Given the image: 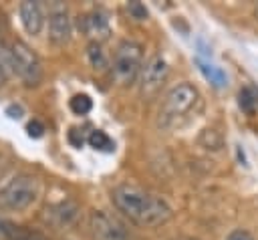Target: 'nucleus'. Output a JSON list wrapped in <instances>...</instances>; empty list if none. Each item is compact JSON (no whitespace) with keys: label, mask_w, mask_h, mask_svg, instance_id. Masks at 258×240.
<instances>
[{"label":"nucleus","mask_w":258,"mask_h":240,"mask_svg":"<svg viewBox=\"0 0 258 240\" xmlns=\"http://www.w3.org/2000/svg\"><path fill=\"white\" fill-rule=\"evenodd\" d=\"M167 79V63L163 56H153L145 63L139 77V91L143 97H153L159 93L161 85Z\"/></svg>","instance_id":"nucleus-6"},{"label":"nucleus","mask_w":258,"mask_h":240,"mask_svg":"<svg viewBox=\"0 0 258 240\" xmlns=\"http://www.w3.org/2000/svg\"><path fill=\"white\" fill-rule=\"evenodd\" d=\"M254 12H256V16H258V4H256V8H254Z\"/></svg>","instance_id":"nucleus-24"},{"label":"nucleus","mask_w":258,"mask_h":240,"mask_svg":"<svg viewBox=\"0 0 258 240\" xmlns=\"http://www.w3.org/2000/svg\"><path fill=\"white\" fill-rule=\"evenodd\" d=\"M0 238L2 240H48L42 232L14 224L10 220H0Z\"/></svg>","instance_id":"nucleus-11"},{"label":"nucleus","mask_w":258,"mask_h":240,"mask_svg":"<svg viewBox=\"0 0 258 240\" xmlns=\"http://www.w3.org/2000/svg\"><path fill=\"white\" fill-rule=\"evenodd\" d=\"M111 200L125 218L139 226H159L171 218V208L163 198L133 184L117 186Z\"/></svg>","instance_id":"nucleus-1"},{"label":"nucleus","mask_w":258,"mask_h":240,"mask_svg":"<svg viewBox=\"0 0 258 240\" xmlns=\"http://www.w3.org/2000/svg\"><path fill=\"white\" fill-rule=\"evenodd\" d=\"M71 18H69V12L62 4H54L50 14H48V36L52 42L56 44H64L69 42L71 38Z\"/></svg>","instance_id":"nucleus-8"},{"label":"nucleus","mask_w":258,"mask_h":240,"mask_svg":"<svg viewBox=\"0 0 258 240\" xmlns=\"http://www.w3.org/2000/svg\"><path fill=\"white\" fill-rule=\"evenodd\" d=\"M129 14L133 16V18H137V20H143V18H147V10H145V6L143 4H139V2H129Z\"/></svg>","instance_id":"nucleus-17"},{"label":"nucleus","mask_w":258,"mask_h":240,"mask_svg":"<svg viewBox=\"0 0 258 240\" xmlns=\"http://www.w3.org/2000/svg\"><path fill=\"white\" fill-rule=\"evenodd\" d=\"M20 22H22V26L28 34H32V36L38 34L44 26V14H42L40 4L30 2V0L22 2L20 4Z\"/></svg>","instance_id":"nucleus-10"},{"label":"nucleus","mask_w":258,"mask_h":240,"mask_svg":"<svg viewBox=\"0 0 258 240\" xmlns=\"http://www.w3.org/2000/svg\"><path fill=\"white\" fill-rule=\"evenodd\" d=\"M8 52H10V67L14 69V73L28 87L38 85L40 79H42V65H40L38 54L26 42H22V40L12 42Z\"/></svg>","instance_id":"nucleus-5"},{"label":"nucleus","mask_w":258,"mask_h":240,"mask_svg":"<svg viewBox=\"0 0 258 240\" xmlns=\"http://www.w3.org/2000/svg\"><path fill=\"white\" fill-rule=\"evenodd\" d=\"M38 192H40V186L34 175L18 173L4 188H0V210L22 212L36 202Z\"/></svg>","instance_id":"nucleus-2"},{"label":"nucleus","mask_w":258,"mask_h":240,"mask_svg":"<svg viewBox=\"0 0 258 240\" xmlns=\"http://www.w3.org/2000/svg\"><path fill=\"white\" fill-rule=\"evenodd\" d=\"M141 58H143L141 46L137 42H133V40H123L117 46L115 56H113V65H111L113 79L119 85L133 83L137 73H139V69H141Z\"/></svg>","instance_id":"nucleus-4"},{"label":"nucleus","mask_w":258,"mask_h":240,"mask_svg":"<svg viewBox=\"0 0 258 240\" xmlns=\"http://www.w3.org/2000/svg\"><path fill=\"white\" fill-rule=\"evenodd\" d=\"M226 240H254V236H252L248 230L236 228V230H232V232L226 236Z\"/></svg>","instance_id":"nucleus-19"},{"label":"nucleus","mask_w":258,"mask_h":240,"mask_svg":"<svg viewBox=\"0 0 258 240\" xmlns=\"http://www.w3.org/2000/svg\"><path fill=\"white\" fill-rule=\"evenodd\" d=\"M6 113L12 119H20L22 117V107L20 105H10V107H6Z\"/></svg>","instance_id":"nucleus-20"},{"label":"nucleus","mask_w":258,"mask_h":240,"mask_svg":"<svg viewBox=\"0 0 258 240\" xmlns=\"http://www.w3.org/2000/svg\"><path fill=\"white\" fill-rule=\"evenodd\" d=\"M69 141L75 145V147H81L83 145V137H77V129H71V133H69Z\"/></svg>","instance_id":"nucleus-21"},{"label":"nucleus","mask_w":258,"mask_h":240,"mask_svg":"<svg viewBox=\"0 0 258 240\" xmlns=\"http://www.w3.org/2000/svg\"><path fill=\"white\" fill-rule=\"evenodd\" d=\"M69 107H71V111H73L75 115H87V113L93 109V101H91L89 95L83 93V95H75V97L71 99Z\"/></svg>","instance_id":"nucleus-16"},{"label":"nucleus","mask_w":258,"mask_h":240,"mask_svg":"<svg viewBox=\"0 0 258 240\" xmlns=\"http://www.w3.org/2000/svg\"><path fill=\"white\" fill-rule=\"evenodd\" d=\"M6 83V67H4V63H2V58H0V87Z\"/></svg>","instance_id":"nucleus-22"},{"label":"nucleus","mask_w":258,"mask_h":240,"mask_svg":"<svg viewBox=\"0 0 258 240\" xmlns=\"http://www.w3.org/2000/svg\"><path fill=\"white\" fill-rule=\"evenodd\" d=\"M196 103H198V91L191 85L181 83V85L169 89L167 95L163 97V103L159 109V117H157L159 127L167 129V127L177 125L194 109Z\"/></svg>","instance_id":"nucleus-3"},{"label":"nucleus","mask_w":258,"mask_h":240,"mask_svg":"<svg viewBox=\"0 0 258 240\" xmlns=\"http://www.w3.org/2000/svg\"><path fill=\"white\" fill-rule=\"evenodd\" d=\"M179 240H198V238H191V236H185V238H179Z\"/></svg>","instance_id":"nucleus-23"},{"label":"nucleus","mask_w":258,"mask_h":240,"mask_svg":"<svg viewBox=\"0 0 258 240\" xmlns=\"http://www.w3.org/2000/svg\"><path fill=\"white\" fill-rule=\"evenodd\" d=\"M89 224L97 240H129L131 238L127 228L107 212H101V210L93 212Z\"/></svg>","instance_id":"nucleus-7"},{"label":"nucleus","mask_w":258,"mask_h":240,"mask_svg":"<svg viewBox=\"0 0 258 240\" xmlns=\"http://www.w3.org/2000/svg\"><path fill=\"white\" fill-rule=\"evenodd\" d=\"M26 131H28V135H30V137H34V139H36V137H40V135L44 133V125H42L40 121H36V119H34V121H30V123L26 125Z\"/></svg>","instance_id":"nucleus-18"},{"label":"nucleus","mask_w":258,"mask_h":240,"mask_svg":"<svg viewBox=\"0 0 258 240\" xmlns=\"http://www.w3.org/2000/svg\"><path fill=\"white\" fill-rule=\"evenodd\" d=\"M81 28H83V32L91 38V42H99V44H101L103 40H107L109 34H111L109 18H107V14L101 12V10H93V12L85 14L83 20H81Z\"/></svg>","instance_id":"nucleus-9"},{"label":"nucleus","mask_w":258,"mask_h":240,"mask_svg":"<svg viewBox=\"0 0 258 240\" xmlns=\"http://www.w3.org/2000/svg\"><path fill=\"white\" fill-rule=\"evenodd\" d=\"M87 56H89V63H91V67L95 71H105L109 67V61H107V56H105V52H103V48H101L99 42H91L89 44Z\"/></svg>","instance_id":"nucleus-15"},{"label":"nucleus","mask_w":258,"mask_h":240,"mask_svg":"<svg viewBox=\"0 0 258 240\" xmlns=\"http://www.w3.org/2000/svg\"><path fill=\"white\" fill-rule=\"evenodd\" d=\"M198 63V69L202 71V75L214 85V87H226L228 85V77H226V73L220 69V67H216V65H212V63H206V61H202V58H198L196 61Z\"/></svg>","instance_id":"nucleus-13"},{"label":"nucleus","mask_w":258,"mask_h":240,"mask_svg":"<svg viewBox=\"0 0 258 240\" xmlns=\"http://www.w3.org/2000/svg\"><path fill=\"white\" fill-rule=\"evenodd\" d=\"M77 210H79L77 204H73V202H60V204H56V206L50 208V218L58 226H67V224H71L77 218Z\"/></svg>","instance_id":"nucleus-12"},{"label":"nucleus","mask_w":258,"mask_h":240,"mask_svg":"<svg viewBox=\"0 0 258 240\" xmlns=\"http://www.w3.org/2000/svg\"><path fill=\"white\" fill-rule=\"evenodd\" d=\"M87 143H89L93 149H97V151H107V153H111V151L115 149L113 139H111L105 131H101V129L91 131L89 137H87Z\"/></svg>","instance_id":"nucleus-14"}]
</instances>
